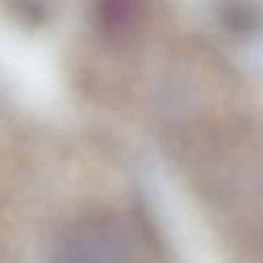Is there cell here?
Here are the masks:
<instances>
[{"label":"cell","mask_w":263,"mask_h":263,"mask_svg":"<svg viewBox=\"0 0 263 263\" xmlns=\"http://www.w3.org/2000/svg\"><path fill=\"white\" fill-rule=\"evenodd\" d=\"M150 238L125 215H90L67 227L53 247V263H148Z\"/></svg>","instance_id":"6da1fadb"}]
</instances>
